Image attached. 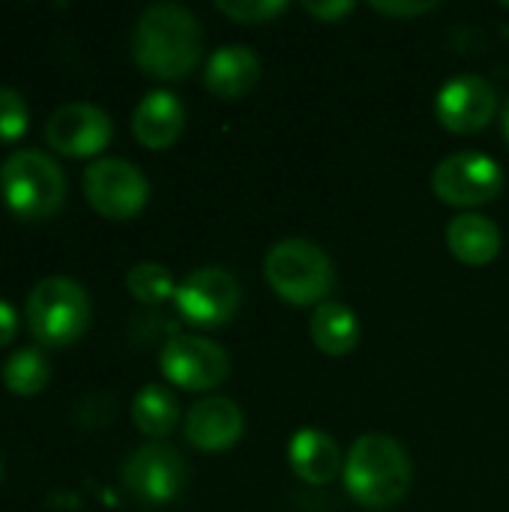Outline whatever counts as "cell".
<instances>
[{
	"label": "cell",
	"mask_w": 509,
	"mask_h": 512,
	"mask_svg": "<svg viewBox=\"0 0 509 512\" xmlns=\"http://www.w3.org/2000/svg\"><path fill=\"white\" fill-rule=\"evenodd\" d=\"M204 33L198 18L180 3H153L132 33V57L144 75L183 81L201 60Z\"/></svg>",
	"instance_id": "obj_1"
},
{
	"label": "cell",
	"mask_w": 509,
	"mask_h": 512,
	"mask_svg": "<svg viewBox=\"0 0 509 512\" xmlns=\"http://www.w3.org/2000/svg\"><path fill=\"white\" fill-rule=\"evenodd\" d=\"M342 477L348 495L357 504L369 510H390L408 498L414 465L408 450L396 438L384 432H369L351 444Z\"/></svg>",
	"instance_id": "obj_2"
},
{
	"label": "cell",
	"mask_w": 509,
	"mask_h": 512,
	"mask_svg": "<svg viewBox=\"0 0 509 512\" xmlns=\"http://www.w3.org/2000/svg\"><path fill=\"white\" fill-rule=\"evenodd\" d=\"M264 279L285 303L318 309L336 288V267L318 243L288 237L267 252Z\"/></svg>",
	"instance_id": "obj_3"
},
{
	"label": "cell",
	"mask_w": 509,
	"mask_h": 512,
	"mask_svg": "<svg viewBox=\"0 0 509 512\" xmlns=\"http://www.w3.org/2000/svg\"><path fill=\"white\" fill-rule=\"evenodd\" d=\"M0 195L18 219H51L66 201L63 168L39 150H15L0 165Z\"/></svg>",
	"instance_id": "obj_4"
},
{
	"label": "cell",
	"mask_w": 509,
	"mask_h": 512,
	"mask_svg": "<svg viewBox=\"0 0 509 512\" xmlns=\"http://www.w3.org/2000/svg\"><path fill=\"white\" fill-rule=\"evenodd\" d=\"M27 327L39 345L66 348L90 327V297L66 276H48L33 285L27 297Z\"/></svg>",
	"instance_id": "obj_5"
},
{
	"label": "cell",
	"mask_w": 509,
	"mask_h": 512,
	"mask_svg": "<svg viewBox=\"0 0 509 512\" xmlns=\"http://www.w3.org/2000/svg\"><path fill=\"white\" fill-rule=\"evenodd\" d=\"M84 198L99 216L111 222H126L147 207L150 183L129 159L105 156L84 171Z\"/></svg>",
	"instance_id": "obj_6"
},
{
	"label": "cell",
	"mask_w": 509,
	"mask_h": 512,
	"mask_svg": "<svg viewBox=\"0 0 509 512\" xmlns=\"http://www.w3.org/2000/svg\"><path fill=\"white\" fill-rule=\"evenodd\" d=\"M432 192L450 207H483L504 192V171L492 156L462 150L438 162L432 171Z\"/></svg>",
	"instance_id": "obj_7"
},
{
	"label": "cell",
	"mask_w": 509,
	"mask_h": 512,
	"mask_svg": "<svg viewBox=\"0 0 509 512\" xmlns=\"http://www.w3.org/2000/svg\"><path fill=\"white\" fill-rule=\"evenodd\" d=\"M174 303L183 321L210 330L228 324L240 312L243 288L237 276L222 267H198L177 285Z\"/></svg>",
	"instance_id": "obj_8"
},
{
	"label": "cell",
	"mask_w": 509,
	"mask_h": 512,
	"mask_svg": "<svg viewBox=\"0 0 509 512\" xmlns=\"http://www.w3.org/2000/svg\"><path fill=\"white\" fill-rule=\"evenodd\" d=\"M159 366L171 384H177L180 390H192V393L216 390L219 384H225L231 372V360L219 342L204 339V336H189V333L171 336L165 342Z\"/></svg>",
	"instance_id": "obj_9"
},
{
	"label": "cell",
	"mask_w": 509,
	"mask_h": 512,
	"mask_svg": "<svg viewBox=\"0 0 509 512\" xmlns=\"http://www.w3.org/2000/svg\"><path fill=\"white\" fill-rule=\"evenodd\" d=\"M183 483H186V465L180 453L162 441L138 447L123 465L126 492L147 507L171 504L180 495Z\"/></svg>",
	"instance_id": "obj_10"
},
{
	"label": "cell",
	"mask_w": 509,
	"mask_h": 512,
	"mask_svg": "<svg viewBox=\"0 0 509 512\" xmlns=\"http://www.w3.org/2000/svg\"><path fill=\"white\" fill-rule=\"evenodd\" d=\"M498 114V90L480 75H456L435 96V117L453 135H474Z\"/></svg>",
	"instance_id": "obj_11"
},
{
	"label": "cell",
	"mask_w": 509,
	"mask_h": 512,
	"mask_svg": "<svg viewBox=\"0 0 509 512\" xmlns=\"http://www.w3.org/2000/svg\"><path fill=\"white\" fill-rule=\"evenodd\" d=\"M114 135V123L111 117L90 102H69L60 105L57 111H51V117L45 120V141L72 159H84V156H96L108 147Z\"/></svg>",
	"instance_id": "obj_12"
},
{
	"label": "cell",
	"mask_w": 509,
	"mask_h": 512,
	"mask_svg": "<svg viewBox=\"0 0 509 512\" xmlns=\"http://www.w3.org/2000/svg\"><path fill=\"white\" fill-rule=\"evenodd\" d=\"M186 441L201 450V453H222L231 450L243 432H246V417L237 402L225 396H207L195 402L183 420Z\"/></svg>",
	"instance_id": "obj_13"
},
{
	"label": "cell",
	"mask_w": 509,
	"mask_h": 512,
	"mask_svg": "<svg viewBox=\"0 0 509 512\" xmlns=\"http://www.w3.org/2000/svg\"><path fill=\"white\" fill-rule=\"evenodd\" d=\"M288 465L291 471L312 486H327L339 480L345 471V453L336 438L321 429H297L288 441Z\"/></svg>",
	"instance_id": "obj_14"
},
{
	"label": "cell",
	"mask_w": 509,
	"mask_h": 512,
	"mask_svg": "<svg viewBox=\"0 0 509 512\" xmlns=\"http://www.w3.org/2000/svg\"><path fill=\"white\" fill-rule=\"evenodd\" d=\"M186 126V108L171 90H150L132 111V135L147 150H168Z\"/></svg>",
	"instance_id": "obj_15"
},
{
	"label": "cell",
	"mask_w": 509,
	"mask_h": 512,
	"mask_svg": "<svg viewBox=\"0 0 509 512\" xmlns=\"http://www.w3.org/2000/svg\"><path fill=\"white\" fill-rule=\"evenodd\" d=\"M261 81V60L246 45H222L210 54L204 69V84L219 99H243Z\"/></svg>",
	"instance_id": "obj_16"
},
{
	"label": "cell",
	"mask_w": 509,
	"mask_h": 512,
	"mask_svg": "<svg viewBox=\"0 0 509 512\" xmlns=\"http://www.w3.org/2000/svg\"><path fill=\"white\" fill-rule=\"evenodd\" d=\"M501 228L483 213H459L447 225V246L465 267H486L501 255Z\"/></svg>",
	"instance_id": "obj_17"
},
{
	"label": "cell",
	"mask_w": 509,
	"mask_h": 512,
	"mask_svg": "<svg viewBox=\"0 0 509 512\" xmlns=\"http://www.w3.org/2000/svg\"><path fill=\"white\" fill-rule=\"evenodd\" d=\"M309 333L318 351H324L327 357H345L360 345V321L354 315L351 306L345 303H321L312 312L309 321Z\"/></svg>",
	"instance_id": "obj_18"
},
{
	"label": "cell",
	"mask_w": 509,
	"mask_h": 512,
	"mask_svg": "<svg viewBox=\"0 0 509 512\" xmlns=\"http://www.w3.org/2000/svg\"><path fill=\"white\" fill-rule=\"evenodd\" d=\"M132 423L141 435L162 441L168 438L180 423V405L177 396L162 384H147L132 399Z\"/></svg>",
	"instance_id": "obj_19"
},
{
	"label": "cell",
	"mask_w": 509,
	"mask_h": 512,
	"mask_svg": "<svg viewBox=\"0 0 509 512\" xmlns=\"http://www.w3.org/2000/svg\"><path fill=\"white\" fill-rule=\"evenodd\" d=\"M51 381V363L39 348H21L3 363V384L15 396H36Z\"/></svg>",
	"instance_id": "obj_20"
},
{
	"label": "cell",
	"mask_w": 509,
	"mask_h": 512,
	"mask_svg": "<svg viewBox=\"0 0 509 512\" xmlns=\"http://www.w3.org/2000/svg\"><path fill=\"white\" fill-rule=\"evenodd\" d=\"M126 291L147 306H159L165 300H171L177 294V282L171 276V270L165 264L156 261H138L135 267H129L126 273Z\"/></svg>",
	"instance_id": "obj_21"
},
{
	"label": "cell",
	"mask_w": 509,
	"mask_h": 512,
	"mask_svg": "<svg viewBox=\"0 0 509 512\" xmlns=\"http://www.w3.org/2000/svg\"><path fill=\"white\" fill-rule=\"evenodd\" d=\"M216 9L237 24H267L288 9L285 0H216Z\"/></svg>",
	"instance_id": "obj_22"
},
{
	"label": "cell",
	"mask_w": 509,
	"mask_h": 512,
	"mask_svg": "<svg viewBox=\"0 0 509 512\" xmlns=\"http://www.w3.org/2000/svg\"><path fill=\"white\" fill-rule=\"evenodd\" d=\"M27 120H30V111H27L24 96L12 87H0V141L3 144L18 141L27 132Z\"/></svg>",
	"instance_id": "obj_23"
},
{
	"label": "cell",
	"mask_w": 509,
	"mask_h": 512,
	"mask_svg": "<svg viewBox=\"0 0 509 512\" xmlns=\"http://www.w3.org/2000/svg\"><path fill=\"white\" fill-rule=\"evenodd\" d=\"M372 9L381 15H390V18H417V15L438 9V3L435 0H429V3H420V0H387V3H381V0H375Z\"/></svg>",
	"instance_id": "obj_24"
},
{
	"label": "cell",
	"mask_w": 509,
	"mask_h": 512,
	"mask_svg": "<svg viewBox=\"0 0 509 512\" xmlns=\"http://www.w3.org/2000/svg\"><path fill=\"white\" fill-rule=\"evenodd\" d=\"M303 9L312 18L324 21V24H336V21H342L345 15L354 12V3L351 0H327V3H303Z\"/></svg>",
	"instance_id": "obj_25"
},
{
	"label": "cell",
	"mask_w": 509,
	"mask_h": 512,
	"mask_svg": "<svg viewBox=\"0 0 509 512\" xmlns=\"http://www.w3.org/2000/svg\"><path fill=\"white\" fill-rule=\"evenodd\" d=\"M15 333H18V318H15V309H12L6 300H0V348H6V345L15 339Z\"/></svg>",
	"instance_id": "obj_26"
},
{
	"label": "cell",
	"mask_w": 509,
	"mask_h": 512,
	"mask_svg": "<svg viewBox=\"0 0 509 512\" xmlns=\"http://www.w3.org/2000/svg\"><path fill=\"white\" fill-rule=\"evenodd\" d=\"M504 135H507V141H509V99H507V108H504Z\"/></svg>",
	"instance_id": "obj_27"
},
{
	"label": "cell",
	"mask_w": 509,
	"mask_h": 512,
	"mask_svg": "<svg viewBox=\"0 0 509 512\" xmlns=\"http://www.w3.org/2000/svg\"><path fill=\"white\" fill-rule=\"evenodd\" d=\"M504 6H507V9H509V3H504Z\"/></svg>",
	"instance_id": "obj_28"
},
{
	"label": "cell",
	"mask_w": 509,
	"mask_h": 512,
	"mask_svg": "<svg viewBox=\"0 0 509 512\" xmlns=\"http://www.w3.org/2000/svg\"><path fill=\"white\" fill-rule=\"evenodd\" d=\"M0 474H3V468H0Z\"/></svg>",
	"instance_id": "obj_29"
}]
</instances>
